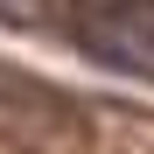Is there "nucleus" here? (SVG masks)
<instances>
[{"label":"nucleus","instance_id":"nucleus-1","mask_svg":"<svg viewBox=\"0 0 154 154\" xmlns=\"http://www.w3.org/2000/svg\"><path fill=\"white\" fill-rule=\"evenodd\" d=\"M70 35L105 70L154 77V0H98V7H77Z\"/></svg>","mask_w":154,"mask_h":154}]
</instances>
